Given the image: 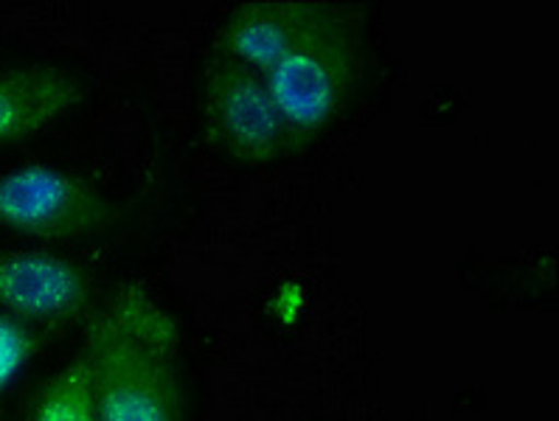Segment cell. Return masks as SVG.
Listing matches in <instances>:
<instances>
[{
	"instance_id": "obj_7",
	"label": "cell",
	"mask_w": 559,
	"mask_h": 421,
	"mask_svg": "<svg viewBox=\"0 0 559 421\" xmlns=\"http://www.w3.org/2000/svg\"><path fill=\"white\" fill-rule=\"evenodd\" d=\"M32 421H99L91 357L85 349L37 394Z\"/></svg>"
},
{
	"instance_id": "obj_5",
	"label": "cell",
	"mask_w": 559,
	"mask_h": 421,
	"mask_svg": "<svg viewBox=\"0 0 559 421\" xmlns=\"http://www.w3.org/2000/svg\"><path fill=\"white\" fill-rule=\"evenodd\" d=\"M80 264L43 251L0 248V312L17 321H71L91 303Z\"/></svg>"
},
{
	"instance_id": "obj_1",
	"label": "cell",
	"mask_w": 559,
	"mask_h": 421,
	"mask_svg": "<svg viewBox=\"0 0 559 421\" xmlns=\"http://www.w3.org/2000/svg\"><path fill=\"white\" fill-rule=\"evenodd\" d=\"M99 421H183V337L141 281L124 284L91 321Z\"/></svg>"
},
{
	"instance_id": "obj_4",
	"label": "cell",
	"mask_w": 559,
	"mask_h": 421,
	"mask_svg": "<svg viewBox=\"0 0 559 421\" xmlns=\"http://www.w3.org/2000/svg\"><path fill=\"white\" fill-rule=\"evenodd\" d=\"M119 205L85 178L32 164L0 175V228L43 242H73L110 231Z\"/></svg>"
},
{
	"instance_id": "obj_6",
	"label": "cell",
	"mask_w": 559,
	"mask_h": 421,
	"mask_svg": "<svg viewBox=\"0 0 559 421\" xmlns=\"http://www.w3.org/2000/svg\"><path fill=\"white\" fill-rule=\"evenodd\" d=\"M82 87L53 65H23L0 73V144L37 135L80 105Z\"/></svg>"
},
{
	"instance_id": "obj_3",
	"label": "cell",
	"mask_w": 559,
	"mask_h": 421,
	"mask_svg": "<svg viewBox=\"0 0 559 421\" xmlns=\"http://www.w3.org/2000/svg\"><path fill=\"white\" fill-rule=\"evenodd\" d=\"M200 121L209 144L237 164L267 166L293 152L264 82L214 51L205 53L200 80Z\"/></svg>"
},
{
	"instance_id": "obj_2",
	"label": "cell",
	"mask_w": 559,
	"mask_h": 421,
	"mask_svg": "<svg viewBox=\"0 0 559 421\" xmlns=\"http://www.w3.org/2000/svg\"><path fill=\"white\" fill-rule=\"evenodd\" d=\"M362 12L335 0H304L287 46L253 71L284 121L290 149L301 152L349 107L366 71Z\"/></svg>"
},
{
	"instance_id": "obj_8",
	"label": "cell",
	"mask_w": 559,
	"mask_h": 421,
	"mask_svg": "<svg viewBox=\"0 0 559 421\" xmlns=\"http://www.w3.org/2000/svg\"><path fill=\"white\" fill-rule=\"evenodd\" d=\"M34 354V335L26 323L0 312V399L7 396L17 376L26 371Z\"/></svg>"
}]
</instances>
